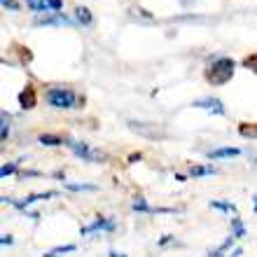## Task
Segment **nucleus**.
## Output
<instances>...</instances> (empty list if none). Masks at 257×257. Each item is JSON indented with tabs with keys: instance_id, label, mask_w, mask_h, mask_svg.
<instances>
[{
	"instance_id": "19",
	"label": "nucleus",
	"mask_w": 257,
	"mask_h": 257,
	"mask_svg": "<svg viewBox=\"0 0 257 257\" xmlns=\"http://www.w3.org/2000/svg\"><path fill=\"white\" fill-rule=\"evenodd\" d=\"M14 171H17V162H12V164H5V166L0 169V176H3V178H7V176H12Z\"/></svg>"
},
{
	"instance_id": "10",
	"label": "nucleus",
	"mask_w": 257,
	"mask_h": 257,
	"mask_svg": "<svg viewBox=\"0 0 257 257\" xmlns=\"http://www.w3.org/2000/svg\"><path fill=\"white\" fill-rule=\"evenodd\" d=\"M241 155V150L238 148H220V150H213L210 152V159H222V157H238Z\"/></svg>"
},
{
	"instance_id": "1",
	"label": "nucleus",
	"mask_w": 257,
	"mask_h": 257,
	"mask_svg": "<svg viewBox=\"0 0 257 257\" xmlns=\"http://www.w3.org/2000/svg\"><path fill=\"white\" fill-rule=\"evenodd\" d=\"M231 75H234V61L231 59H215V61L210 63V68L206 70V80L210 84H227L231 80Z\"/></svg>"
},
{
	"instance_id": "21",
	"label": "nucleus",
	"mask_w": 257,
	"mask_h": 257,
	"mask_svg": "<svg viewBox=\"0 0 257 257\" xmlns=\"http://www.w3.org/2000/svg\"><path fill=\"white\" fill-rule=\"evenodd\" d=\"M245 68H248V70H252V73H257V54H252V56H248V59H245Z\"/></svg>"
},
{
	"instance_id": "17",
	"label": "nucleus",
	"mask_w": 257,
	"mask_h": 257,
	"mask_svg": "<svg viewBox=\"0 0 257 257\" xmlns=\"http://www.w3.org/2000/svg\"><path fill=\"white\" fill-rule=\"evenodd\" d=\"M75 245H59V248H54L52 252H47V257H54V255H61V252H73Z\"/></svg>"
},
{
	"instance_id": "14",
	"label": "nucleus",
	"mask_w": 257,
	"mask_h": 257,
	"mask_svg": "<svg viewBox=\"0 0 257 257\" xmlns=\"http://www.w3.org/2000/svg\"><path fill=\"white\" fill-rule=\"evenodd\" d=\"M231 227H234V234H231L234 238L245 236V227L241 224V220H238V217H231Z\"/></svg>"
},
{
	"instance_id": "13",
	"label": "nucleus",
	"mask_w": 257,
	"mask_h": 257,
	"mask_svg": "<svg viewBox=\"0 0 257 257\" xmlns=\"http://www.w3.org/2000/svg\"><path fill=\"white\" fill-rule=\"evenodd\" d=\"M190 173L194 178H199V176H213V173H215V169H213V166H192Z\"/></svg>"
},
{
	"instance_id": "2",
	"label": "nucleus",
	"mask_w": 257,
	"mask_h": 257,
	"mask_svg": "<svg viewBox=\"0 0 257 257\" xmlns=\"http://www.w3.org/2000/svg\"><path fill=\"white\" fill-rule=\"evenodd\" d=\"M47 103L52 108H75L77 96H75V91H70V89L54 87L47 91Z\"/></svg>"
},
{
	"instance_id": "25",
	"label": "nucleus",
	"mask_w": 257,
	"mask_h": 257,
	"mask_svg": "<svg viewBox=\"0 0 257 257\" xmlns=\"http://www.w3.org/2000/svg\"><path fill=\"white\" fill-rule=\"evenodd\" d=\"M110 257H126V255H122V252H117V250H110Z\"/></svg>"
},
{
	"instance_id": "22",
	"label": "nucleus",
	"mask_w": 257,
	"mask_h": 257,
	"mask_svg": "<svg viewBox=\"0 0 257 257\" xmlns=\"http://www.w3.org/2000/svg\"><path fill=\"white\" fill-rule=\"evenodd\" d=\"M241 134H243V136H252V138H257V126H250V128H248V126H245V124H243V126H241Z\"/></svg>"
},
{
	"instance_id": "27",
	"label": "nucleus",
	"mask_w": 257,
	"mask_h": 257,
	"mask_svg": "<svg viewBox=\"0 0 257 257\" xmlns=\"http://www.w3.org/2000/svg\"><path fill=\"white\" fill-rule=\"evenodd\" d=\"M255 210H257V196H255Z\"/></svg>"
},
{
	"instance_id": "15",
	"label": "nucleus",
	"mask_w": 257,
	"mask_h": 257,
	"mask_svg": "<svg viewBox=\"0 0 257 257\" xmlns=\"http://www.w3.org/2000/svg\"><path fill=\"white\" fill-rule=\"evenodd\" d=\"M70 192H94L96 185H77V183H68L66 185Z\"/></svg>"
},
{
	"instance_id": "16",
	"label": "nucleus",
	"mask_w": 257,
	"mask_h": 257,
	"mask_svg": "<svg viewBox=\"0 0 257 257\" xmlns=\"http://www.w3.org/2000/svg\"><path fill=\"white\" fill-rule=\"evenodd\" d=\"M3 131H0V138L3 141H7V134H10V117H7V112H3Z\"/></svg>"
},
{
	"instance_id": "28",
	"label": "nucleus",
	"mask_w": 257,
	"mask_h": 257,
	"mask_svg": "<svg viewBox=\"0 0 257 257\" xmlns=\"http://www.w3.org/2000/svg\"><path fill=\"white\" fill-rule=\"evenodd\" d=\"M45 257H47V255H45Z\"/></svg>"
},
{
	"instance_id": "26",
	"label": "nucleus",
	"mask_w": 257,
	"mask_h": 257,
	"mask_svg": "<svg viewBox=\"0 0 257 257\" xmlns=\"http://www.w3.org/2000/svg\"><path fill=\"white\" fill-rule=\"evenodd\" d=\"M224 250H215V252H210V257H222Z\"/></svg>"
},
{
	"instance_id": "7",
	"label": "nucleus",
	"mask_w": 257,
	"mask_h": 257,
	"mask_svg": "<svg viewBox=\"0 0 257 257\" xmlns=\"http://www.w3.org/2000/svg\"><path fill=\"white\" fill-rule=\"evenodd\" d=\"M112 227H115V222H112V220L98 217V220H94L91 224H87V227H82V234H91V231H98V229H112Z\"/></svg>"
},
{
	"instance_id": "6",
	"label": "nucleus",
	"mask_w": 257,
	"mask_h": 257,
	"mask_svg": "<svg viewBox=\"0 0 257 257\" xmlns=\"http://www.w3.org/2000/svg\"><path fill=\"white\" fill-rule=\"evenodd\" d=\"M196 108H206L210 112H215V115H224V108H222V101H217V98H201V101H194Z\"/></svg>"
},
{
	"instance_id": "24",
	"label": "nucleus",
	"mask_w": 257,
	"mask_h": 257,
	"mask_svg": "<svg viewBox=\"0 0 257 257\" xmlns=\"http://www.w3.org/2000/svg\"><path fill=\"white\" fill-rule=\"evenodd\" d=\"M0 243H3V245H10V243H12V236H10V234H5V236L0 238Z\"/></svg>"
},
{
	"instance_id": "23",
	"label": "nucleus",
	"mask_w": 257,
	"mask_h": 257,
	"mask_svg": "<svg viewBox=\"0 0 257 257\" xmlns=\"http://www.w3.org/2000/svg\"><path fill=\"white\" fill-rule=\"evenodd\" d=\"M3 7H10V10H19V5L14 0H3Z\"/></svg>"
},
{
	"instance_id": "12",
	"label": "nucleus",
	"mask_w": 257,
	"mask_h": 257,
	"mask_svg": "<svg viewBox=\"0 0 257 257\" xmlns=\"http://www.w3.org/2000/svg\"><path fill=\"white\" fill-rule=\"evenodd\" d=\"M75 19L80 21V24H84V26H89L91 24V12H89L87 7H77L75 10Z\"/></svg>"
},
{
	"instance_id": "8",
	"label": "nucleus",
	"mask_w": 257,
	"mask_h": 257,
	"mask_svg": "<svg viewBox=\"0 0 257 257\" xmlns=\"http://www.w3.org/2000/svg\"><path fill=\"white\" fill-rule=\"evenodd\" d=\"M52 196H56V192H45V194H31L26 196V199H21V201H12L17 208H28L31 203L35 201H42V199H52Z\"/></svg>"
},
{
	"instance_id": "3",
	"label": "nucleus",
	"mask_w": 257,
	"mask_h": 257,
	"mask_svg": "<svg viewBox=\"0 0 257 257\" xmlns=\"http://www.w3.org/2000/svg\"><path fill=\"white\" fill-rule=\"evenodd\" d=\"M26 5L33 12H49V14H59L63 7V0H26Z\"/></svg>"
},
{
	"instance_id": "20",
	"label": "nucleus",
	"mask_w": 257,
	"mask_h": 257,
	"mask_svg": "<svg viewBox=\"0 0 257 257\" xmlns=\"http://www.w3.org/2000/svg\"><path fill=\"white\" fill-rule=\"evenodd\" d=\"M134 210H141V213H148V210H152L148 206V203H145V199H136L134 201Z\"/></svg>"
},
{
	"instance_id": "18",
	"label": "nucleus",
	"mask_w": 257,
	"mask_h": 257,
	"mask_svg": "<svg viewBox=\"0 0 257 257\" xmlns=\"http://www.w3.org/2000/svg\"><path fill=\"white\" fill-rule=\"evenodd\" d=\"M213 208H220V210H229V213H236V206H231V203H222V201H213L210 203Z\"/></svg>"
},
{
	"instance_id": "5",
	"label": "nucleus",
	"mask_w": 257,
	"mask_h": 257,
	"mask_svg": "<svg viewBox=\"0 0 257 257\" xmlns=\"http://www.w3.org/2000/svg\"><path fill=\"white\" fill-rule=\"evenodd\" d=\"M35 24H38V26H66V24H73V19H68V17H63V14L59 12L56 17H38Z\"/></svg>"
},
{
	"instance_id": "11",
	"label": "nucleus",
	"mask_w": 257,
	"mask_h": 257,
	"mask_svg": "<svg viewBox=\"0 0 257 257\" xmlns=\"http://www.w3.org/2000/svg\"><path fill=\"white\" fill-rule=\"evenodd\" d=\"M38 141H40V145H47V148H56V145H63V138H59V136H49V134H42Z\"/></svg>"
},
{
	"instance_id": "4",
	"label": "nucleus",
	"mask_w": 257,
	"mask_h": 257,
	"mask_svg": "<svg viewBox=\"0 0 257 257\" xmlns=\"http://www.w3.org/2000/svg\"><path fill=\"white\" fill-rule=\"evenodd\" d=\"M68 148L73 150L77 157H82V159H103L101 152H94V150H89L87 143H77V141H68L66 143Z\"/></svg>"
},
{
	"instance_id": "9",
	"label": "nucleus",
	"mask_w": 257,
	"mask_h": 257,
	"mask_svg": "<svg viewBox=\"0 0 257 257\" xmlns=\"http://www.w3.org/2000/svg\"><path fill=\"white\" fill-rule=\"evenodd\" d=\"M19 103H21V108H26V110H31L35 105V89L33 87H26L24 91H21V96H19Z\"/></svg>"
}]
</instances>
